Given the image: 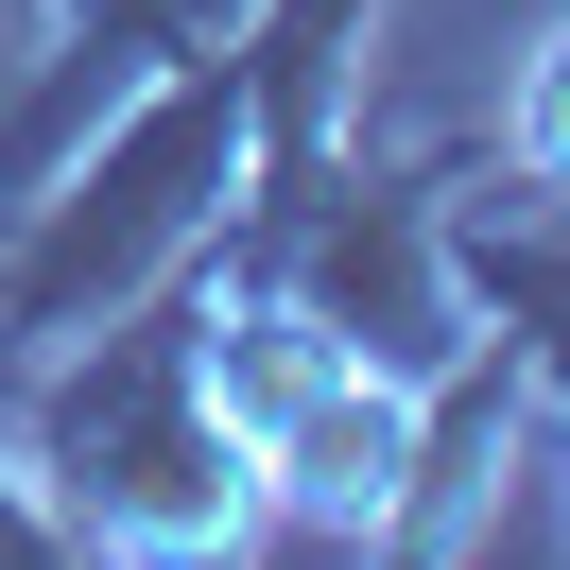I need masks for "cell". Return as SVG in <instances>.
Here are the masks:
<instances>
[{
  "label": "cell",
  "mask_w": 570,
  "mask_h": 570,
  "mask_svg": "<svg viewBox=\"0 0 570 570\" xmlns=\"http://www.w3.org/2000/svg\"><path fill=\"white\" fill-rule=\"evenodd\" d=\"M243 156H259L243 36L174 52L156 87H121V105L52 156V190L0 225V363H52L70 328H105L121 294H156L174 259H208L225 208H243Z\"/></svg>",
  "instance_id": "obj_1"
},
{
  "label": "cell",
  "mask_w": 570,
  "mask_h": 570,
  "mask_svg": "<svg viewBox=\"0 0 570 570\" xmlns=\"http://www.w3.org/2000/svg\"><path fill=\"white\" fill-rule=\"evenodd\" d=\"M36 484L70 519V553H243L259 535V484L208 415V277H156L52 363L36 397Z\"/></svg>",
  "instance_id": "obj_2"
},
{
  "label": "cell",
  "mask_w": 570,
  "mask_h": 570,
  "mask_svg": "<svg viewBox=\"0 0 570 570\" xmlns=\"http://www.w3.org/2000/svg\"><path fill=\"white\" fill-rule=\"evenodd\" d=\"M208 277V415L259 484V535H363L397 553L415 519V466H432V381H397L381 346H346L328 312H294L259 259H190Z\"/></svg>",
  "instance_id": "obj_3"
},
{
  "label": "cell",
  "mask_w": 570,
  "mask_h": 570,
  "mask_svg": "<svg viewBox=\"0 0 570 570\" xmlns=\"http://www.w3.org/2000/svg\"><path fill=\"white\" fill-rule=\"evenodd\" d=\"M450 277L519 346V381L570 415V208H450Z\"/></svg>",
  "instance_id": "obj_4"
},
{
  "label": "cell",
  "mask_w": 570,
  "mask_h": 570,
  "mask_svg": "<svg viewBox=\"0 0 570 570\" xmlns=\"http://www.w3.org/2000/svg\"><path fill=\"white\" fill-rule=\"evenodd\" d=\"M501 174H519V190H553V208H570V18L535 36V70L501 87Z\"/></svg>",
  "instance_id": "obj_5"
}]
</instances>
